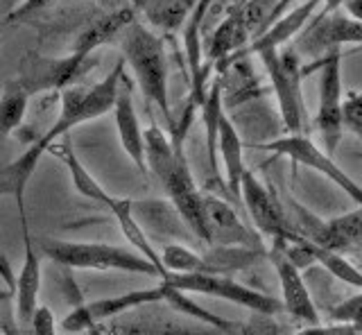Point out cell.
Returning <instances> with one entry per match:
<instances>
[{"mask_svg": "<svg viewBox=\"0 0 362 335\" xmlns=\"http://www.w3.org/2000/svg\"><path fill=\"white\" fill-rule=\"evenodd\" d=\"M122 77H124V61L118 59L102 82L86 88L84 86L64 88L59 114H57L52 127L48 131H43L39 139H34L30 148L16 161L0 168V197H14L18 213L25 211L28 184L32 180V175L37 172L39 161L48 154L50 145L64 136H71V131L82 125V122L109 114L113 109V102H116V93Z\"/></svg>", "mask_w": 362, "mask_h": 335, "instance_id": "cell-1", "label": "cell"}, {"mask_svg": "<svg viewBox=\"0 0 362 335\" xmlns=\"http://www.w3.org/2000/svg\"><path fill=\"white\" fill-rule=\"evenodd\" d=\"M145 163L147 172L152 170L156 180L161 182L168 202L175 206L184 225L192 231V236L209 245L204 195L192 180V172L184 156V141L170 139L161 127L150 125L145 129Z\"/></svg>", "mask_w": 362, "mask_h": 335, "instance_id": "cell-2", "label": "cell"}, {"mask_svg": "<svg viewBox=\"0 0 362 335\" xmlns=\"http://www.w3.org/2000/svg\"><path fill=\"white\" fill-rule=\"evenodd\" d=\"M120 50L122 61L129 64V69L134 71L145 100L156 105L173 127V111H170L168 95V59L161 39L139 20H132L120 35Z\"/></svg>", "mask_w": 362, "mask_h": 335, "instance_id": "cell-3", "label": "cell"}, {"mask_svg": "<svg viewBox=\"0 0 362 335\" xmlns=\"http://www.w3.org/2000/svg\"><path fill=\"white\" fill-rule=\"evenodd\" d=\"M41 249L54 265H62L66 270L127 272V274L154 276L161 281V272L150 261H145L141 254H136L132 249L116 247V245L43 238Z\"/></svg>", "mask_w": 362, "mask_h": 335, "instance_id": "cell-4", "label": "cell"}, {"mask_svg": "<svg viewBox=\"0 0 362 335\" xmlns=\"http://www.w3.org/2000/svg\"><path fill=\"white\" fill-rule=\"evenodd\" d=\"M163 283L170 288L181 290L186 295H204L231 301L235 306H243L252 312H258L263 317H272L283 310L281 301L269 297L260 290H254L245 283H238L235 278L226 274H168Z\"/></svg>", "mask_w": 362, "mask_h": 335, "instance_id": "cell-5", "label": "cell"}, {"mask_svg": "<svg viewBox=\"0 0 362 335\" xmlns=\"http://www.w3.org/2000/svg\"><path fill=\"white\" fill-rule=\"evenodd\" d=\"M265 64V71L276 93L283 125L288 134H301L305 120V107L301 95V66L297 50H265L258 54Z\"/></svg>", "mask_w": 362, "mask_h": 335, "instance_id": "cell-6", "label": "cell"}, {"mask_svg": "<svg viewBox=\"0 0 362 335\" xmlns=\"http://www.w3.org/2000/svg\"><path fill=\"white\" fill-rule=\"evenodd\" d=\"M150 304H163V286L158 281L152 288H141V290H129L124 295L116 297H105L90 304H79L75 306L62 322V331L66 333H86L93 327H102L109 324L111 319H116L127 312L150 306Z\"/></svg>", "mask_w": 362, "mask_h": 335, "instance_id": "cell-7", "label": "cell"}, {"mask_svg": "<svg viewBox=\"0 0 362 335\" xmlns=\"http://www.w3.org/2000/svg\"><path fill=\"white\" fill-rule=\"evenodd\" d=\"M240 199L245 202V206L249 211V218H252L254 227L258 229L260 236H267L272 242L274 240H283V242L303 240L301 233L290 227V222H288L286 213H283L274 191H269L252 170L243 172Z\"/></svg>", "mask_w": 362, "mask_h": 335, "instance_id": "cell-8", "label": "cell"}, {"mask_svg": "<svg viewBox=\"0 0 362 335\" xmlns=\"http://www.w3.org/2000/svg\"><path fill=\"white\" fill-rule=\"evenodd\" d=\"M260 150L274 152L279 156H288L290 161L324 175L326 180H331L339 191H344L362 208V188L331 159V154H326L324 150L317 148L308 136H303V134H288V136H283V139L263 143Z\"/></svg>", "mask_w": 362, "mask_h": 335, "instance_id": "cell-9", "label": "cell"}, {"mask_svg": "<svg viewBox=\"0 0 362 335\" xmlns=\"http://www.w3.org/2000/svg\"><path fill=\"white\" fill-rule=\"evenodd\" d=\"M342 52L333 48L326 52L322 61V77H320V109H317V129L326 143V154L337 150L342 141L344 118H342Z\"/></svg>", "mask_w": 362, "mask_h": 335, "instance_id": "cell-10", "label": "cell"}, {"mask_svg": "<svg viewBox=\"0 0 362 335\" xmlns=\"http://www.w3.org/2000/svg\"><path fill=\"white\" fill-rule=\"evenodd\" d=\"M299 216V233L301 236L317 245V247L331 249L337 254L346 252H360L362 249V208L358 206L356 211L344 216H337L333 220H320L315 218L310 211L303 206L294 204Z\"/></svg>", "mask_w": 362, "mask_h": 335, "instance_id": "cell-11", "label": "cell"}, {"mask_svg": "<svg viewBox=\"0 0 362 335\" xmlns=\"http://www.w3.org/2000/svg\"><path fill=\"white\" fill-rule=\"evenodd\" d=\"M269 261H272V265H274L279 283H281V306H283V310H286L292 319L305 324V327L322 324L320 312H317V306L310 297V290L301 276V270L288 259V254L283 252L276 242H272Z\"/></svg>", "mask_w": 362, "mask_h": 335, "instance_id": "cell-12", "label": "cell"}, {"mask_svg": "<svg viewBox=\"0 0 362 335\" xmlns=\"http://www.w3.org/2000/svg\"><path fill=\"white\" fill-rule=\"evenodd\" d=\"M204 218H206L211 247H247L263 252L258 236L243 225L240 216L226 199L218 195H204Z\"/></svg>", "mask_w": 362, "mask_h": 335, "instance_id": "cell-13", "label": "cell"}, {"mask_svg": "<svg viewBox=\"0 0 362 335\" xmlns=\"http://www.w3.org/2000/svg\"><path fill=\"white\" fill-rule=\"evenodd\" d=\"M21 229H23V263L14 281V315L21 327H30L34 312L39 308V293H41V259L34 247L30 236L28 213L23 211Z\"/></svg>", "mask_w": 362, "mask_h": 335, "instance_id": "cell-14", "label": "cell"}, {"mask_svg": "<svg viewBox=\"0 0 362 335\" xmlns=\"http://www.w3.org/2000/svg\"><path fill=\"white\" fill-rule=\"evenodd\" d=\"M344 43H362V23L351 16L326 14L303 30L297 48L310 54H320L344 46Z\"/></svg>", "mask_w": 362, "mask_h": 335, "instance_id": "cell-15", "label": "cell"}, {"mask_svg": "<svg viewBox=\"0 0 362 335\" xmlns=\"http://www.w3.org/2000/svg\"><path fill=\"white\" fill-rule=\"evenodd\" d=\"M113 120H116V131L118 141L122 145V150L127 152V156L134 161V165L147 177V163H145V129L141 127L139 114L134 109L132 100V86L127 82V77H122V82L118 86L116 102H113Z\"/></svg>", "mask_w": 362, "mask_h": 335, "instance_id": "cell-16", "label": "cell"}, {"mask_svg": "<svg viewBox=\"0 0 362 335\" xmlns=\"http://www.w3.org/2000/svg\"><path fill=\"white\" fill-rule=\"evenodd\" d=\"M213 0H199L197 7L192 9V14L186 20V30H184V43H186V57H188V66H190V75H192V102L199 107L204 102V95L209 91V75L213 66L202 64V25L204 18H206V12L211 7Z\"/></svg>", "mask_w": 362, "mask_h": 335, "instance_id": "cell-17", "label": "cell"}, {"mask_svg": "<svg viewBox=\"0 0 362 335\" xmlns=\"http://www.w3.org/2000/svg\"><path fill=\"white\" fill-rule=\"evenodd\" d=\"M322 0H305L299 7H294L292 12H286L281 18H276L274 23H272L263 35H258L252 46L247 50H240L235 54V57H243V54H260L265 50H279V46H283L286 41H290L294 35H299L303 30V25L308 23L310 16L315 14L317 5H320ZM235 57H231L229 61H233Z\"/></svg>", "mask_w": 362, "mask_h": 335, "instance_id": "cell-18", "label": "cell"}, {"mask_svg": "<svg viewBox=\"0 0 362 335\" xmlns=\"http://www.w3.org/2000/svg\"><path fill=\"white\" fill-rule=\"evenodd\" d=\"M48 152L64 163L66 172L71 175L73 188L79 195L86 197V199H93L95 204H102V206H107V208L113 206L116 197H111L105 191V188H102V184L95 180V177L88 172V168L82 161H79V156L75 154V148H73V143H71V136H64L57 143H52L50 148H48Z\"/></svg>", "mask_w": 362, "mask_h": 335, "instance_id": "cell-19", "label": "cell"}, {"mask_svg": "<svg viewBox=\"0 0 362 335\" xmlns=\"http://www.w3.org/2000/svg\"><path fill=\"white\" fill-rule=\"evenodd\" d=\"M218 154L224 163L226 188L231 191V195L240 197V180H243V172L247 170L245 159H243V139L226 114H222L220 127H218Z\"/></svg>", "mask_w": 362, "mask_h": 335, "instance_id": "cell-20", "label": "cell"}, {"mask_svg": "<svg viewBox=\"0 0 362 335\" xmlns=\"http://www.w3.org/2000/svg\"><path fill=\"white\" fill-rule=\"evenodd\" d=\"M109 211L113 213V218H116L124 240H127L132 247L136 249V254H141L145 261H150L156 267V270L161 272V281H163V278L168 276V272L163 270L161 254H158V249L152 245L150 236H147L145 229L141 227V222L136 220L134 208H132V199H120V197H116V202H113V206Z\"/></svg>", "mask_w": 362, "mask_h": 335, "instance_id": "cell-21", "label": "cell"}, {"mask_svg": "<svg viewBox=\"0 0 362 335\" xmlns=\"http://www.w3.org/2000/svg\"><path fill=\"white\" fill-rule=\"evenodd\" d=\"M161 286H163V304L168 308H173L177 315H184V317L195 319L199 324H206V327H213V329L222 331L224 335H238V333L245 329L243 324H235L231 319H224L220 315H215V312H211L209 308L199 306L195 299H192L190 295H186V293H181V290L170 288L163 281H161Z\"/></svg>", "mask_w": 362, "mask_h": 335, "instance_id": "cell-22", "label": "cell"}, {"mask_svg": "<svg viewBox=\"0 0 362 335\" xmlns=\"http://www.w3.org/2000/svg\"><path fill=\"white\" fill-rule=\"evenodd\" d=\"M247 37H249V30L245 25L240 7H238L229 14V18H226L224 23L215 30V35L211 39V48H209V64L211 61L226 64L233 57V54L240 52Z\"/></svg>", "mask_w": 362, "mask_h": 335, "instance_id": "cell-23", "label": "cell"}, {"mask_svg": "<svg viewBox=\"0 0 362 335\" xmlns=\"http://www.w3.org/2000/svg\"><path fill=\"white\" fill-rule=\"evenodd\" d=\"M202 107V118L204 127H206V152H209V163L213 175H218V127L220 118L224 114V98H222V80H213L209 86L206 95H204Z\"/></svg>", "mask_w": 362, "mask_h": 335, "instance_id": "cell-24", "label": "cell"}, {"mask_svg": "<svg viewBox=\"0 0 362 335\" xmlns=\"http://www.w3.org/2000/svg\"><path fill=\"white\" fill-rule=\"evenodd\" d=\"M28 105H30V95L21 86V82L18 80L7 82L3 88V95H0V143L23 125Z\"/></svg>", "mask_w": 362, "mask_h": 335, "instance_id": "cell-25", "label": "cell"}, {"mask_svg": "<svg viewBox=\"0 0 362 335\" xmlns=\"http://www.w3.org/2000/svg\"><path fill=\"white\" fill-rule=\"evenodd\" d=\"M161 263L168 274H209V263L204 254L188 249L186 245L168 242L161 247Z\"/></svg>", "mask_w": 362, "mask_h": 335, "instance_id": "cell-26", "label": "cell"}, {"mask_svg": "<svg viewBox=\"0 0 362 335\" xmlns=\"http://www.w3.org/2000/svg\"><path fill=\"white\" fill-rule=\"evenodd\" d=\"M197 3L199 0H152V5L147 7V16L158 28L177 30L184 20H188Z\"/></svg>", "mask_w": 362, "mask_h": 335, "instance_id": "cell-27", "label": "cell"}, {"mask_svg": "<svg viewBox=\"0 0 362 335\" xmlns=\"http://www.w3.org/2000/svg\"><path fill=\"white\" fill-rule=\"evenodd\" d=\"M313 256H315V263H320L326 272H331L337 278V281L354 286L362 293V272L354 263H349L344 259V254H337V252H331V249H324V247H317V245H313Z\"/></svg>", "mask_w": 362, "mask_h": 335, "instance_id": "cell-28", "label": "cell"}, {"mask_svg": "<svg viewBox=\"0 0 362 335\" xmlns=\"http://www.w3.org/2000/svg\"><path fill=\"white\" fill-rule=\"evenodd\" d=\"M328 317L335 324H349V327L362 329V293L349 297L346 301H339L337 306L328 310Z\"/></svg>", "mask_w": 362, "mask_h": 335, "instance_id": "cell-29", "label": "cell"}, {"mask_svg": "<svg viewBox=\"0 0 362 335\" xmlns=\"http://www.w3.org/2000/svg\"><path fill=\"white\" fill-rule=\"evenodd\" d=\"M294 335H362V329L331 322V324H313V327H303Z\"/></svg>", "mask_w": 362, "mask_h": 335, "instance_id": "cell-30", "label": "cell"}, {"mask_svg": "<svg viewBox=\"0 0 362 335\" xmlns=\"http://www.w3.org/2000/svg\"><path fill=\"white\" fill-rule=\"evenodd\" d=\"M30 329L34 335H59L57 333V319L52 315V310L48 306H39L34 312Z\"/></svg>", "mask_w": 362, "mask_h": 335, "instance_id": "cell-31", "label": "cell"}, {"mask_svg": "<svg viewBox=\"0 0 362 335\" xmlns=\"http://www.w3.org/2000/svg\"><path fill=\"white\" fill-rule=\"evenodd\" d=\"M342 118L349 129H354L362 136V95L351 98L349 102L342 105Z\"/></svg>", "mask_w": 362, "mask_h": 335, "instance_id": "cell-32", "label": "cell"}, {"mask_svg": "<svg viewBox=\"0 0 362 335\" xmlns=\"http://www.w3.org/2000/svg\"><path fill=\"white\" fill-rule=\"evenodd\" d=\"M52 0H23V3L14 9V12L9 14V20H18V18H25L28 14L32 12H37V9L45 7V5H50Z\"/></svg>", "mask_w": 362, "mask_h": 335, "instance_id": "cell-33", "label": "cell"}, {"mask_svg": "<svg viewBox=\"0 0 362 335\" xmlns=\"http://www.w3.org/2000/svg\"><path fill=\"white\" fill-rule=\"evenodd\" d=\"M0 278H3V283L9 288V293H14V281H16V274L11 272V265L0 256Z\"/></svg>", "mask_w": 362, "mask_h": 335, "instance_id": "cell-34", "label": "cell"}, {"mask_svg": "<svg viewBox=\"0 0 362 335\" xmlns=\"http://www.w3.org/2000/svg\"><path fill=\"white\" fill-rule=\"evenodd\" d=\"M342 5L346 7V12H349L351 18L358 20V23H362V0H344Z\"/></svg>", "mask_w": 362, "mask_h": 335, "instance_id": "cell-35", "label": "cell"}, {"mask_svg": "<svg viewBox=\"0 0 362 335\" xmlns=\"http://www.w3.org/2000/svg\"><path fill=\"white\" fill-rule=\"evenodd\" d=\"M290 5H292V0H279V3H276V7L272 9V16H269V25L274 23L276 18H281L283 14H286ZM269 25H267V28H269Z\"/></svg>", "mask_w": 362, "mask_h": 335, "instance_id": "cell-36", "label": "cell"}, {"mask_svg": "<svg viewBox=\"0 0 362 335\" xmlns=\"http://www.w3.org/2000/svg\"><path fill=\"white\" fill-rule=\"evenodd\" d=\"M344 0H324V9H322V16H326V14H333L335 9L342 5Z\"/></svg>", "mask_w": 362, "mask_h": 335, "instance_id": "cell-37", "label": "cell"}, {"mask_svg": "<svg viewBox=\"0 0 362 335\" xmlns=\"http://www.w3.org/2000/svg\"><path fill=\"white\" fill-rule=\"evenodd\" d=\"M86 335H105V331H102V327H93L86 331Z\"/></svg>", "mask_w": 362, "mask_h": 335, "instance_id": "cell-38", "label": "cell"}, {"mask_svg": "<svg viewBox=\"0 0 362 335\" xmlns=\"http://www.w3.org/2000/svg\"><path fill=\"white\" fill-rule=\"evenodd\" d=\"M238 335H258V333H256V331H252V329H247V327H245V329H243L240 333H238Z\"/></svg>", "mask_w": 362, "mask_h": 335, "instance_id": "cell-39", "label": "cell"}, {"mask_svg": "<svg viewBox=\"0 0 362 335\" xmlns=\"http://www.w3.org/2000/svg\"><path fill=\"white\" fill-rule=\"evenodd\" d=\"M249 3V0H240V5H247Z\"/></svg>", "mask_w": 362, "mask_h": 335, "instance_id": "cell-40", "label": "cell"}]
</instances>
